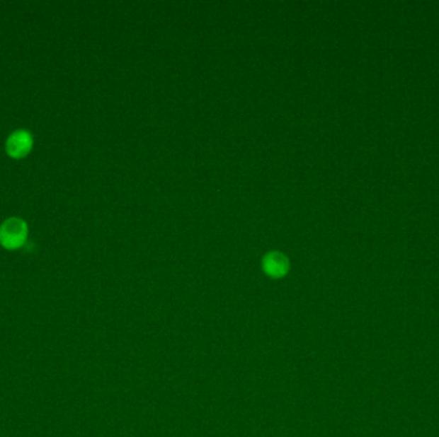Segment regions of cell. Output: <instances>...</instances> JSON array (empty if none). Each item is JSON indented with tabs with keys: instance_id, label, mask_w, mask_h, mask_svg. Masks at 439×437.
Returning <instances> with one entry per match:
<instances>
[{
	"instance_id": "cell-1",
	"label": "cell",
	"mask_w": 439,
	"mask_h": 437,
	"mask_svg": "<svg viewBox=\"0 0 439 437\" xmlns=\"http://www.w3.org/2000/svg\"><path fill=\"white\" fill-rule=\"evenodd\" d=\"M28 238V225L21 218H8L0 226V244L7 249H17Z\"/></svg>"
},
{
	"instance_id": "cell-2",
	"label": "cell",
	"mask_w": 439,
	"mask_h": 437,
	"mask_svg": "<svg viewBox=\"0 0 439 437\" xmlns=\"http://www.w3.org/2000/svg\"><path fill=\"white\" fill-rule=\"evenodd\" d=\"M7 153L13 158L25 157L33 148V136L26 130L14 131L7 140Z\"/></svg>"
},
{
	"instance_id": "cell-3",
	"label": "cell",
	"mask_w": 439,
	"mask_h": 437,
	"mask_svg": "<svg viewBox=\"0 0 439 437\" xmlns=\"http://www.w3.org/2000/svg\"><path fill=\"white\" fill-rule=\"evenodd\" d=\"M263 266L268 274L273 276H282L288 268V260L280 253L268 254L263 260Z\"/></svg>"
}]
</instances>
